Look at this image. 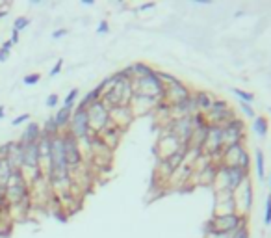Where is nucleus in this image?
Segmentation results:
<instances>
[{"label":"nucleus","instance_id":"nucleus-1","mask_svg":"<svg viewBox=\"0 0 271 238\" xmlns=\"http://www.w3.org/2000/svg\"><path fill=\"white\" fill-rule=\"evenodd\" d=\"M245 181H249V173L243 171L241 168L217 164L214 181V184L217 186V192H230V194H234Z\"/></svg>","mask_w":271,"mask_h":238},{"label":"nucleus","instance_id":"nucleus-2","mask_svg":"<svg viewBox=\"0 0 271 238\" xmlns=\"http://www.w3.org/2000/svg\"><path fill=\"white\" fill-rule=\"evenodd\" d=\"M134 95H141V97L153 99V101H164L165 86L160 80V75L156 71L141 78H134Z\"/></svg>","mask_w":271,"mask_h":238},{"label":"nucleus","instance_id":"nucleus-3","mask_svg":"<svg viewBox=\"0 0 271 238\" xmlns=\"http://www.w3.org/2000/svg\"><path fill=\"white\" fill-rule=\"evenodd\" d=\"M247 223V216L240 212H230V214H214L206 223V231H217L223 234H232L236 229Z\"/></svg>","mask_w":271,"mask_h":238},{"label":"nucleus","instance_id":"nucleus-4","mask_svg":"<svg viewBox=\"0 0 271 238\" xmlns=\"http://www.w3.org/2000/svg\"><path fill=\"white\" fill-rule=\"evenodd\" d=\"M217 164H225V166H238L243 171L249 173L251 162H249V155H247L243 144L238 145H229V147H223L219 156V162Z\"/></svg>","mask_w":271,"mask_h":238},{"label":"nucleus","instance_id":"nucleus-5","mask_svg":"<svg viewBox=\"0 0 271 238\" xmlns=\"http://www.w3.org/2000/svg\"><path fill=\"white\" fill-rule=\"evenodd\" d=\"M205 115L210 125H221V127H223V125H227L229 121L234 119V110H232V106H230L227 101H223V99H214V101H212V106H210V110Z\"/></svg>","mask_w":271,"mask_h":238},{"label":"nucleus","instance_id":"nucleus-6","mask_svg":"<svg viewBox=\"0 0 271 238\" xmlns=\"http://www.w3.org/2000/svg\"><path fill=\"white\" fill-rule=\"evenodd\" d=\"M87 119H89V129L97 130H104L106 127H110L112 119H110V110L108 106L103 103V99H98L97 103H93L89 108H87Z\"/></svg>","mask_w":271,"mask_h":238},{"label":"nucleus","instance_id":"nucleus-7","mask_svg":"<svg viewBox=\"0 0 271 238\" xmlns=\"http://www.w3.org/2000/svg\"><path fill=\"white\" fill-rule=\"evenodd\" d=\"M28 190H26V181L22 177V170L21 171H13L10 182H8V188H6L4 196H8L11 203H21L26 197Z\"/></svg>","mask_w":271,"mask_h":238},{"label":"nucleus","instance_id":"nucleus-8","mask_svg":"<svg viewBox=\"0 0 271 238\" xmlns=\"http://www.w3.org/2000/svg\"><path fill=\"white\" fill-rule=\"evenodd\" d=\"M71 134L77 138V140H86L87 136H89V119H87V110L82 108H77L72 112L71 115Z\"/></svg>","mask_w":271,"mask_h":238},{"label":"nucleus","instance_id":"nucleus-9","mask_svg":"<svg viewBox=\"0 0 271 238\" xmlns=\"http://www.w3.org/2000/svg\"><path fill=\"white\" fill-rule=\"evenodd\" d=\"M243 127L245 125L240 117H234L232 121L223 125V144H225V147L243 144Z\"/></svg>","mask_w":271,"mask_h":238},{"label":"nucleus","instance_id":"nucleus-10","mask_svg":"<svg viewBox=\"0 0 271 238\" xmlns=\"http://www.w3.org/2000/svg\"><path fill=\"white\" fill-rule=\"evenodd\" d=\"M238 190H241V194L234 192V203H236V212L247 216V212L253 207V184L251 181H245Z\"/></svg>","mask_w":271,"mask_h":238},{"label":"nucleus","instance_id":"nucleus-11","mask_svg":"<svg viewBox=\"0 0 271 238\" xmlns=\"http://www.w3.org/2000/svg\"><path fill=\"white\" fill-rule=\"evenodd\" d=\"M62 140H63V151H65L67 168L71 170V168L80 164V147H78V140L71 134V132H67L65 136H62Z\"/></svg>","mask_w":271,"mask_h":238},{"label":"nucleus","instance_id":"nucleus-12","mask_svg":"<svg viewBox=\"0 0 271 238\" xmlns=\"http://www.w3.org/2000/svg\"><path fill=\"white\" fill-rule=\"evenodd\" d=\"M39 147L36 144L30 145H22V168H28V170H37L39 168Z\"/></svg>","mask_w":271,"mask_h":238},{"label":"nucleus","instance_id":"nucleus-13","mask_svg":"<svg viewBox=\"0 0 271 238\" xmlns=\"http://www.w3.org/2000/svg\"><path fill=\"white\" fill-rule=\"evenodd\" d=\"M39 136H41V127L32 121V123H28V127L24 129V132L21 134V140H19V144H21V145L36 144V141L39 140Z\"/></svg>","mask_w":271,"mask_h":238},{"label":"nucleus","instance_id":"nucleus-14","mask_svg":"<svg viewBox=\"0 0 271 238\" xmlns=\"http://www.w3.org/2000/svg\"><path fill=\"white\" fill-rule=\"evenodd\" d=\"M191 97H193V101H195L197 112H201V114H206L210 110V106H212V101H214V99L208 95V91H197V93H193Z\"/></svg>","mask_w":271,"mask_h":238},{"label":"nucleus","instance_id":"nucleus-15","mask_svg":"<svg viewBox=\"0 0 271 238\" xmlns=\"http://www.w3.org/2000/svg\"><path fill=\"white\" fill-rule=\"evenodd\" d=\"M11 175H13V170L10 168V164L4 158H0V194L2 196H4L6 188H8V182H10Z\"/></svg>","mask_w":271,"mask_h":238},{"label":"nucleus","instance_id":"nucleus-16","mask_svg":"<svg viewBox=\"0 0 271 238\" xmlns=\"http://www.w3.org/2000/svg\"><path fill=\"white\" fill-rule=\"evenodd\" d=\"M253 130L258 138H266L267 132H269V121H267L266 115H256L253 119Z\"/></svg>","mask_w":271,"mask_h":238},{"label":"nucleus","instance_id":"nucleus-17","mask_svg":"<svg viewBox=\"0 0 271 238\" xmlns=\"http://www.w3.org/2000/svg\"><path fill=\"white\" fill-rule=\"evenodd\" d=\"M255 160H256V175H258L260 181H266V158H264L262 149L255 151Z\"/></svg>","mask_w":271,"mask_h":238},{"label":"nucleus","instance_id":"nucleus-18","mask_svg":"<svg viewBox=\"0 0 271 238\" xmlns=\"http://www.w3.org/2000/svg\"><path fill=\"white\" fill-rule=\"evenodd\" d=\"M71 115H72V108H67V106H62V110L54 115V123L58 125V129H62L65 127L69 121H71Z\"/></svg>","mask_w":271,"mask_h":238},{"label":"nucleus","instance_id":"nucleus-19","mask_svg":"<svg viewBox=\"0 0 271 238\" xmlns=\"http://www.w3.org/2000/svg\"><path fill=\"white\" fill-rule=\"evenodd\" d=\"M232 93L238 95L241 103H247V104L255 103V95L251 93V91H243V89H240V88H232Z\"/></svg>","mask_w":271,"mask_h":238},{"label":"nucleus","instance_id":"nucleus-20","mask_svg":"<svg viewBox=\"0 0 271 238\" xmlns=\"http://www.w3.org/2000/svg\"><path fill=\"white\" fill-rule=\"evenodd\" d=\"M77 99H78V89L72 88L71 91H69V95L63 99V106H67V108H72V104H75V101H77Z\"/></svg>","mask_w":271,"mask_h":238},{"label":"nucleus","instance_id":"nucleus-21","mask_svg":"<svg viewBox=\"0 0 271 238\" xmlns=\"http://www.w3.org/2000/svg\"><path fill=\"white\" fill-rule=\"evenodd\" d=\"M28 25H30V19H28V17H17L15 22H13V30L21 32V30H24Z\"/></svg>","mask_w":271,"mask_h":238},{"label":"nucleus","instance_id":"nucleus-22","mask_svg":"<svg viewBox=\"0 0 271 238\" xmlns=\"http://www.w3.org/2000/svg\"><path fill=\"white\" fill-rule=\"evenodd\" d=\"M230 238H249V227H247V223L240 225V227L236 229L234 233L230 234Z\"/></svg>","mask_w":271,"mask_h":238},{"label":"nucleus","instance_id":"nucleus-23","mask_svg":"<svg viewBox=\"0 0 271 238\" xmlns=\"http://www.w3.org/2000/svg\"><path fill=\"white\" fill-rule=\"evenodd\" d=\"M39 78H41L39 73H32V75H26V77L22 78V84H24V86H34V84L39 82Z\"/></svg>","mask_w":271,"mask_h":238},{"label":"nucleus","instance_id":"nucleus-24","mask_svg":"<svg viewBox=\"0 0 271 238\" xmlns=\"http://www.w3.org/2000/svg\"><path fill=\"white\" fill-rule=\"evenodd\" d=\"M264 223L271 225V194H267L266 197V210H264Z\"/></svg>","mask_w":271,"mask_h":238},{"label":"nucleus","instance_id":"nucleus-25","mask_svg":"<svg viewBox=\"0 0 271 238\" xmlns=\"http://www.w3.org/2000/svg\"><path fill=\"white\" fill-rule=\"evenodd\" d=\"M11 41H6L2 47H0V62H6L8 60V56H10V52H11Z\"/></svg>","mask_w":271,"mask_h":238},{"label":"nucleus","instance_id":"nucleus-26","mask_svg":"<svg viewBox=\"0 0 271 238\" xmlns=\"http://www.w3.org/2000/svg\"><path fill=\"white\" fill-rule=\"evenodd\" d=\"M240 106H241V110H243V114H245L247 117H251V119H255V117H256L255 110H253V106H251V104L241 103V101H240Z\"/></svg>","mask_w":271,"mask_h":238},{"label":"nucleus","instance_id":"nucleus-27","mask_svg":"<svg viewBox=\"0 0 271 238\" xmlns=\"http://www.w3.org/2000/svg\"><path fill=\"white\" fill-rule=\"evenodd\" d=\"M58 101H60V97H58L56 93H52L46 97V106L48 108H54V106H58Z\"/></svg>","mask_w":271,"mask_h":238},{"label":"nucleus","instance_id":"nucleus-28","mask_svg":"<svg viewBox=\"0 0 271 238\" xmlns=\"http://www.w3.org/2000/svg\"><path fill=\"white\" fill-rule=\"evenodd\" d=\"M26 119H30V114H21L19 117H15L13 121H11V125H13V127H17V125H22Z\"/></svg>","mask_w":271,"mask_h":238},{"label":"nucleus","instance_id":"nucleus-29","mask_svg":"<svg viewBox=\"0 0 271 238\" xmlns=\"http://www.w3.org/2000/svg\"><path fill=\"white\" fill-rule=\"evenodd\" d=\"M62 67H63V62H62V60H58L56 65H54V67L51 69V77H56L58 73L62 71Z\"/></svg>","mask_w":271,"mask_h":238},{"label":"nucleus","instance_id":"nucleus-30","mask_svg":"<svg viewBox=\"0 0 271 238\" xmlns=\"http://www.w3.org/2000/svg\"><path fill=\"white\" fill-rule=\"evenodd\" d=\"M108 30H110V25H108L106 21H101V22H98V26H97V32H98V34H106Z\"/></svg>","mask_w":271,"mask_h":238},{"label":"nucleus","instance_id":"nucleus-31","mask_svg":"<svg viewBox=\"0 0 271 238\" xmlns=\"http://www.w3.org/2000/svg\"><path fill=\"white\" fill-rule=\"evenodd\" d=\"M67 34V30H63V28H60V30H54L52 32V39H60V37H63Z\"/></svg>","mask_w":271,"mask_h":238},{"label":"nucleus","instance_id":"nucleus-32","mask_svg":"<svg viewBox=\"0 0 271 238\" xmlns=\"http://www.w3.org/2000/svg\"><path fill=\"white\" fill-rule=\"evenodd\" d=\"M19 37H21V34H19V32H15V30L11 32V39H10L11 45H15V43H19Z\"/></svg>","mask_w":271,"mask_h":238},{"label":"nucleus","instance_id":"nucleus-33","mask_svg":"<svg viewBox=\"0 0 271 238\" xmlns=\"http://www.w3.org/2000/svg\"><path fill=\"white\" fill-rule=\"evenodd\" d=\"M153 8H154V2H149V4L139 6V11H145V10H153Z\"/></svg>","mask_w":271,"mask_h":238},{"label":"nucleus","instance_id":"nucleus-34","mask_svg":"<svg viewBox=\"0 0 271 238\" xmlns=\"http://www.w3.org/2000/svg\"><path fill=\"white\" fill-rule=\"evenodd\" d=\"M4 114H6V110H4V106H0V119L4 117Z\"/></svg>","mask_w":271,"mask_h":238},{"label":"nucleus","instance_id":"nucleus-35","mask_svg":"<svg viewBox=\"0 0 271 238\" xmlns=\"http://www.w3.org/2000/svg\"><path fill=\"white\" fill-rule=\"evenodd\" d=\"M269 186H271V175H269Z\"/></svg>","mask_w":271,"mask_h":238}]
</instances>
